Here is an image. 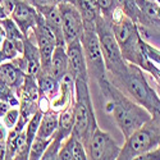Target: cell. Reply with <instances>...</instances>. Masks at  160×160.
<instances>
[{
  "label": "cell",
  "mask_w": 160,
  "mask_h": 160,
  "mask_svg": "<svg viewBox=\"0 0 160 160\" xmlns=\"http://www.w3.org/2000/svg\"><path fill=\"white\" fill-rule=\"evenodd\" d=\"M58 123H59V113L52 112V110L42 113L41 122H40L36 136L42 137V138L52 137L58 129Z\"/></svg>",
  "instance_id": "21"
},
{
  "label": "cell",
  "mask_w": 160,
  "mask_h": 160,
  "mask_svg": "<svg viewBox=\"0 0 160 160\" xmlns=\"http://www.w3.org/2000/svg\"><path fill=\"white\" fill-rule=\"evenodd\" d=\"M0 160H4V155H3L2 151H0Z\"/></svg>",
  "instance_id": "36"
},
{
  "label": "cell",
  "mask_w": 160,
  "mask_h": 160,
  "mask_svg": "<svg viewBox=\"0 0 160 160\" xmlns=\"http://www.w3.org/2000/svg\"><path fill=\"white\" fill-rule=\"evenodd\" d=\"M160 148V124L155 119H150L137 131L126 138V143L121 148L118 159L132 160Z\"/></svg>",
  "instance_id": "4"
},
{
  "label": "cell",
  "mask_w": 160,
  "mask_h": 160,
  "mask_svg": "<svg viewBox=\"0 0 160 160\" xmlns=\"http://www.w3.org/2000/svg\"><path fill=\"white\" fill-rule=\"evenodd\" d=\"M98 85L106 101V110L114 117V121L124 138H128L133 132L151 119V113L145 106L129 99L128 95L119 90L118 86L112 83L106 77L100 79Z\"/></svg>",
  "instance_id": "1"
},
{
  "label": "cell",
  "mask_w": 160,
  "mask_h": 160,
  "mask_svg": "<svg viewBox=\"0 0 160 160\" xmlns=\"http://www.w3.org/2000/svg\"><path fill=\"white\" fill-rule=\"evenodd\" d=\"M7 17H9V14L7 13V10L4 9V7L0 4V21L4 19V18H7Z\"/></svg>",
  "instance_id": "33"
},
{
  "label": "cell",
  "mask_w": 160,
  "mask_h": 160,
  "mask_svg": "<svg viewBox=\"0 0 160 160\" xmlns=\"http://www.w3.org/2000/svg\"><path fill=\"white\" fill-rule=\"evenodd\" d=\"M24 76L26 73L12 60H8L0 64V79H3L10 88L14 90L16 94L23 85Z\"/></svg>",
  "instance_id": "16"
},
{
  "label": "cell",
  "mask_w": 160,
  "mask_h": 160,
  "mask_svg": "<svg viewBox=\"0 0 160 160\" xmlns=\"http://www.w3.org/2000/svg\"><path fill=\"white\" fill-rule=\"evenodd\" d=\"M73 124H74V100H72L62 112H59L58 129L54 136L64 141L72 133Z\"/></svg>",
  "instance_id": "18"
},
{
  "label": "cell",
  "mask_w": 160,
  "mask_h": 160,
  "mask_svg": "<svg viewBox=\"0 0 160 160\" xmlns=\"http://www.w3.org/2000/svg\"><path fill=\"white\" fill-rule=\"evenodd\" d=\"M110 24L123 58L126 59V62L137 65L141 54V37L137 23H135L124 14L121 21L114 23L110 22Z\"/></svg>",
  "instance_id": "6"
},
{
  "label": "cell",
  "mask_w": 160,
  "mask_h": 160,
  "mask_svg": "<svg viewBox=\"0 0 160 160\" xmlns=\"http://www.w3.org/2000/svg\"><path fill=\"white\" fill-rule=\"evenodd\" d=\"M79 41L82 44L88 76H92L99 82L106 77V68L95 24H83V33Z\"/></svg>",
  "instance_id": "7"
},
{
  "label": "cell",
  "mask_w": 160,
  "mask_h": 160,
  "mask_svg": "<svg viewBox=\"0 0 160 160\" xmlns=\"http://www.w3.org/2000/svg\"><path fill=\"white\" fill-rule=\"evenodd\" d=\"M113 83L123 86V92L126 95L131 96L136 102L151 112L158 95L155 90L151 88L149 82L146 81L141 67L133 63H128L127 69L123 73L114 76Z\"/></svg>",
  "instance_id": "3"
},
{
  "label": "cell",
  "mask_w": 160,
  "mask_h": 160,
  "mask_svg": "<svg viewBox=\"0 0 160 160\" xmlns=\"http://www.w3.org/2000/svg\"><path fill=\"white\" fill-rule=\"evenodd\" d=\"M94 105H92L88 81L76 78L74 82V124L72 135L81 141L85 148L98 127Z\"/></svg>",
  "instance_id": "2"
},
{
  "label": "cell",
  "mask_w": 160,
  "mask_h": 160,
  "mask_svg": "<svg viewBox=\"0 0 160 160\" xmlns=\"http://www.w3.org/2000/svg\"><path fill=\"white\" fill-rule=\"evenodd\" d=\"M95 28L99 36L106 71L110 72L113 76L123 73L127 69L128 62H126V59L123 58L121 48H119L114 32L112 30L110 21L101 14L95 23Z\"/></svg>",
  "instance_id": "5"
},
{
  "label": "cell",
  "mask_w": 160,
  "mask_h": 160,
  "mask_svg": "<svg viewBox=\"0 0 160 160\" xmlns=\"http://www.w3.org/2000/svg\"><path fill=\"white\" fill-rule=\"evenodd\" d=\"M62 16V27L64 42L71 44L81 38L83 33V19L73 3H62L58 5Z\"/></svg>",
  "instance_id": "10"
},
{
  "label": "cell",
  "mask_w": 160,
  "mask_h": 160,
  "mask_svg": "<svg viewBox=\"0 0 160 160\" xmlns=\"http://www.w3.org/2000/svg\"><path fill=\"white\" fill-rule=\"evenodd\" d=\"M37 16L38 12L32 4L24 2V0H18L9 17L17 23L24 36H28L30 30H32L36 24Z\"/></svg>",
  "instance_id": "12"
},
{
  "label": "cell",
  "mask_w": 160,
  "mask_h": 160,
  "mask_svg": "<svg viewBox=\"0 0 160 160\" xmlns=\"http://www.w3.org/2000/svg\"><path fill=\"white\" fill-rule=\"evenodd\" d=\"M98 3H99L100 9H101V14H102L105 18H108V17L110 16L113 8H114L113 0H98Z\"/></svg>",
  "instance_id": "28"
},
{
  "label": "cell",
  "mask_w": 160,
  "mask_h": 160,
  "mask_svg": "<svg viewBox=\"0 0 160 160\" xmlns=\"http://www.w3.org/2000/svg\"><path fill=\"white\" fill-rule=\"evenodd\" d=\"M52 137L50 138H42V137H38L36 136L31 143V148H30V155H28V160H40L42 158L45 150L48 149V146L50 143Z\"/></svg>",
  "instance_id": "24"
},
{
  "label": "cell",
  "mask_w": 160,
  "mask_h": 160,
  "mask_svg": "<svg viewBox=\"0 0 160 160\" xmlns=\"http://www.w3.org/2000/svg\"><path fill=\"white\" fill-rule=\"evenodd\" d=\"M150 2H154V3H156V4L160 5V0H150Z\"/></svg>",
  "instance_id": "35"
},
{
  "label": "cell",
  "mask_w": 160,
  "mask_h": 160,
  "mask_svg": "<svg viewBox=\"0 0 160 160\" xmlns=\"http://www.w3.org/2000/svg\"><path fill=\"white\" fill-rule=\"evenodd\" d=\"M0 101L8 104L9 106H19V99L16 91L10 88L3 79H0Z\"/></svg>",
  "instance_id": "25"
},
{
  "label": "cell",
  "mask_w": 160,
  "mask_h": 160,
  "mask_svg": "<svg viewBox=\"0 0 160 160\" xmlns=\"http://www.w3.org/2000/svg\"><path fill=\"white\" fill-rule=\"evenodd\" d=\"M8 133H9V129L3 123V121H0V151L3 152V155L5 151V143H7V138H8Z\"/></svg>",
  "instance_id": "29"
},
{
  "label": "cell",
  "mask_w": 160,
  "mask_h": 160,
  "mask_svg": "<svg viewBox=\"0 0 160 160\" xmlns=\"http://www.w3.org/2000/svg\"><path fill=\"white\" fill-rule=\"evenodd\" d=\"M65 50H67V55H68V62H69L68 71L76 78H82L85 81H88L90 76L87 72L86 59H85L81 41L77 40V41H73L71 44H67Z\"/></svg>",
  "instance_id": "13"
},
{
  "label": "cell",
  "mask_w": 160,
  "mask_h": 160,
  "mask_svg": "<svg viewBox=\"0 0 160 160\" xmlns=\"http://www.w3.org/2000/svg\"><path fill=\"white\" fill-rule=\"evenodd\" d=\"M68 67H69V62H68V55H67L65 46L57 45L54 49V52H52L48 73L60 82L63 77L65 76V73L68 72Z\"/></svg>",
  "instance_id": "17"
},
{
  "label": "cell",
  "mask_w": 160,
  "mask_h": 160,
  "mask_svg": "<svg viewBox=\"0 0 160 160\" xmlns=\"http://www.w3.org/2000/svg\"><path fill=\"white\" fill-rule=\"evenodd\" d=\"M86 152L91 160H115L119 156L121 148L108 132L98 126L86 145Z\"/></svg>",
  "instance_id": "8"
},
{
  "label": "cell",
  "mask_w": 160,
  "mask_h": 160,
  "mask_svg": "<svg viewBox=\"0 0 160 160\" xmlns=\"http://www.w3.org/2000/svg\"><path fill=\"white\" fill-rule=\"evenodd\" d=\"M62 143H63L62 140H59L55 136H52V138H51V141L48 146V149L45 150L41 159L42 160H57L58 155H59V150L62 148Z\"/></svg>",
  "instance_id": "26"
},
{
  "label": "cell",
  "mask_w": 160,
  "mask_h": 160,
  "mask_svg": "<svg viewBox=\"0 0 160 160\" xmlns=\"http://www.w3.org/2000/svg\"><path fill=\"white\" fill-rule=\"evenodd\" d=\"M62 3H74V0H31L33 7L37 5H59Z\"/></svg>",
  "instance_id": "30"
},
{
  "label": "cell",
  "mask_w": 160,
  "mask_h": 160,
  "mask_svg": "<svg viewBox=\"0 0 160 160\" xmlns=\"http://www.w3.org/2000/svg\"><path fill=\"white\" fill-rule=\"evenodd\" d=\"M4 38H5V31H4V28H3L2 23H0V46H2Z\"/></svg>",
  "instance_id": "34"
},
{
  "label": "cell",
  "mask_w": 160,
  "mask_h": 160,
  "mask_svg": "<svg viewBox=\"0 0 160 160\" xmlns=\"http://www.w3.org/2000/svg\"><path fill=\"white\" fill-rule=\"evenodd\" d=\"M36 81L38 86V92L40 95H44L50 99V101L54 99L60 91V82L55 79L49 73H44L40 71L38 74L36 76Z\"/></svg>",
  "instance_id": "20"
},
{
  "label": "cell",
  "mask_w": 160,
  "mask_h": 160,
  "mask_svg": "<svg viewBox=\"0 0 160 160\" xmlns=\"http://www.w3.org/2000/svg\"><path fill=\"white\" fill-rule=\"evenodd\" d=\"M17 2H18V0H0V4L4 7V9L7 10V13L10 16V13L13 12V9H14Z\"/></svg>",
  "instance_id": "32"
},
{
  "label": "cell",
  "mask_w": 160,
  "mask_h": 160,
  "mask_svg": "<svg viewBox=\"0 0 160 160\" xmlns=\"http://www.w3.org/2000/svg\"><path fill=\"white\" fill-rule=\"evenodd\" d=\"M18 119H19V108L17 106H12L7 110V113L2 117V121L3 123L7 126V128L10 131L16 127V124L18 123Z\"/></svg>",
  "instance_id": "27"
},
{
  "label": "cell",
  "mask_w": 160,
  "mask_h": 160,
  "mask_svg": "<svg viewBox=\"0 0 160 160\" xmlns=\"http://www.w3.org/2000/svg\"><path fill=\"white\" fill-rule=\"evenodd\" d=\"M137 160H160V148L138 156Z\"/></svg>",
  "instance_id": "31"
},
{
  "label": "cell",
  "mask_w": 160,
  "mask_h": 160,
  "mask_svg": "<svg viewBox=\"0 0 160 160\" xmlns=\"http://www.w3.org/2000/svg\"><path fill=\"white\" fill-rule=\"evenodd\" d=\"M17 67L27 74L37 76L41 71V58H40V50L37 45L32 42V40L28 36H24L23 38V51L12 60Z\"/></svg>",
  "instance_id": "11"
},
{
  "label": "cell",
  "mask_w": 160,
  "mask_h": 160,
  "mask_svg": "<svg viewBox=\"0 0 160 160\" xmlns=\"http://www.w3.org/2000/svg\"><path fill=\"white\" fill-rule=\"evenodd\" d=\"M35 38H36V45L40 50V58H41V72L48 73L49 67L51 62L52 52H54L57 44L55 35L49 28V26L45 23L42 16L38 13L37 21L35 27L32 28Z\"/></svg>",
  "instance_id": "9"
},
{
  "label": "cell",
  "mask_w": 160,
  "mask_h": 160,
  "mask_svg": "<svg viewBox=\"0 0 160 160\" xmlns=\"http://www.w3.org/2000/svg\"><path fill=\"white\" fill-rule=\"evenodd\" d=\"M37 12L42 16L45 23L49 26V28L55 35L57 44L65 46L64 36H63V27H62V16L58 5H37L35 7Z\"/></svg>",
  "instance_id": "14"
},
{
  "label": "cell",
  "mask_w": 160,
  "mask_h": 160,
  "mask_svg": "<svg viewBox=\"0 0 160 160\" xmlns=\"http://www.w3.org/2000/svg\"><path fill=\"white\" fill-rule=\"evenodd\" d=\"M76 8L81 13L83 24H95L101 16V9L98 0H74Z\"/></svg>",
  "instance_id": "19"
},
{
  "label": "cell",
  "mask_w": 160,
  "mask_h": 160,
  "mask_svg": "<svg viewBox=\"0 0 160 160\" xmlns=\"http://www.w3.org/2000/svg\"><path fill=\"white\" fill-rule=\"evenodd\" d=\"M59 160H87V152L85 145L72 133L67 137L59 150Z\"/></svg>",
  "instance_id": "15"
},
{
  "label": "cell",
  "mask_w": 160,
  "mask_h": 160,
  "mask_svg": "<svg viewBox=\"0 0 160 160\" xmlns=\"http://www.w3.org/2000/svg\"><path fill=\"white\" fill-rule=\"evenodd\" d=\"M0 23H2L3 28L5 31V37L8 40H10L12 42H14L21 51H23V38H24V35L19 30L17 23L13 21L10 17H7V18L2 19V21H0Z\"/></svg>",
  "instance_id": "22"
},
{
  "label": "cell",
  "mask_w": 160,
  "mask_h": 160,
  "mask_svg": "<svg viewBox=\"0 0 160 160\" xmlns=\"http://www.w3.org/2000/svg\"><path fill=\"white\" fill-rule=\"evenodd\" d=\"M113 3L115 7H119L123 13L129 17L135 23L137 24H143V16H142V13L136 3V0H113Z\"/></svg>",
  "instance_id": "23"
}]
</instances>
